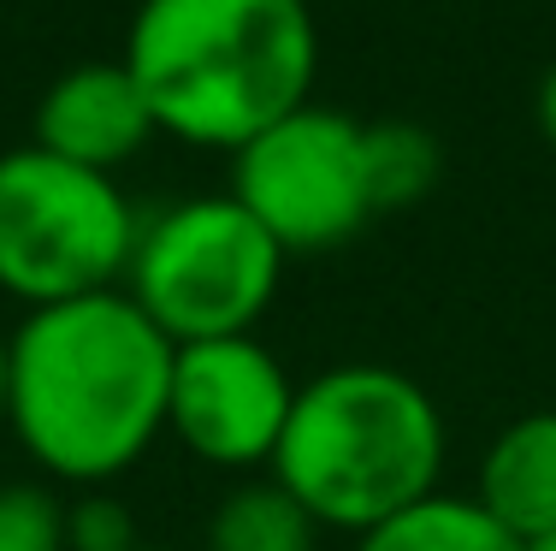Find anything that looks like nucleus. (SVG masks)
Wrapping results in <instances>:
<instances>
[{
    "instance_id": "obj_1",
    "label": "nucleus",
    "mask_w": 556,
    "mask_h": 551,
    "mask_svg": "<svg viewBox=\"0 0 556 551\" xmlns=\"http://www.w3.org/2000/svg\"><path fill=\"white\" fill-rule=\"evenodd\" d=\"M7 350V433L42 480L72 492L113 487L166 439L178 345L125 285L30 309Z\"/></svg>"
},
{
    "instance_id": "obj_2",
    "label": "nucleus",
    "mask_w": 556,
    "mask_h": 551,
    "mask_svg": "<svg viewBox=\"0 0 556 551\" xmlns=\"http://www.w3.org/2000/svg\"><path fill=\"white\" fill-rule=\"evenodd\" d=\"M118 60L161 137L237 154L314 101L320 30L308 0H137Z\"/></svg>"
},
{
    "instance_id": "obj_3",
    "label": "nucleus",
    "mask_w": 556,
    "mask_h": 551,
    "mask_svg": "<svg viewBox=\"0 0 556 551\" xmlns=\"http://www.w3.org/2000/svg\"><path fill=\"white\" fill-rule=\"evenodd\" d=\"M444 410L391 362H332L296 386L267 475L326 534H367L444 492Z\"/></svg>"
},
{
    "instance_id": "obj_4",
    "label": "nucleus",
    "mask_w": 556,
    "mask_h": 551,
    "mask_svg": "<svg viewBox=\"0 0 556 551\" xmlns=\"http://www.w3.org/2000/svg\"><path fill=\"white\" fill-rule=\"evenodd\" d=\"M142 208L113 173H89L60 154H0V297L24 314L118 291L137 255Z\"/></svg>"
},
{
    "instance_id": "obj_5",
    "label": "nucleus",
    "mask_w": 556,
    "mask_h": 551,
    "mask_svg": "<svg viewBox=\"0 0 556 551\" xmlns=\"http://www.w3.org/2000/svg\"><path fill=\"white\" fill-rule=\"evenodd\" d=\"M285 261L290 255L231 190H207L142 214L125 291L172 345L237 338L261 333L285 285Z\"/></svg>"
},
{
    "instance_id": "obj_6",
    "label": "nucleus",
    "mask_w": 556,
    "mask_h": 551,
    "mask_svg": "<svg viewBox=\"0 0 556 551\" xmlns=\"http://www.w3.org/2000/svg\"><path fill=\"white\" fill-rule=\"evenodd\" d=\"M231 196L285 255H326L374 226L367 120L302 101L231 154Z\"/></svg>"
},
{
    "instance_id": "obj_7",
    "label": "nucleus",
    "mask_w": 556,
    "mask_h": 551,
    "mask_svg": "<svg viewBox=\"0 0 556 551\" xmlns=\"http://www.w3.org/2000/svg\"><path fill=\"white\" fill-rule=\"evenodd\" d=\"M296 386L302 379H290L285 356L261 333L178 345L166 439H178L202 468H219L231 480L267 475L296 410Z\"/></svg>"
},
{
    "instance_id": "obj_8",
    "label": "nucleus",
    "mask_w": 556,
    "mask_h": 551,
    "mask_svg": "<svg viewBox=\"0 0 556 551\" xmlns=\"http://www.w3.org/2000/svg\"><path fill=\"white\" fill-rule=\"evenodd\" d=\"M154 113L142 101L125 60H77L42 89L30 120V142L89 173H125L137 154H149Z\"/></svg>"
},
{
    "instance_id": "obj_9",
    "label": "nucleus",
    "mask_w": 556,
    "mask_h": 551,
    "mask_svg": "<svg viewBox=\"0 0 556 551\" xmlns=\"http://www.w3.org/2000/svg\"><path fill=\"white\" fill-rule=\"evenodd\" d=\"M473 504L521 546L556 534V410H527L492 433L473 475Z\"/></svg>"
},
{
    "instance_id": "obj_10",
    "label": "nucleus",
    "mask_w": 556,
    "mask_h": 551,
    "mask_svg": "<svg viewBox=\"0 0 556 551\" xmlns=\"http://www.w3.org/2000/svg\"><path fill=\"white\" fill-rule=\"evenodd\" d=\"M320 534L326 528L273 475H243L207 510L202 551H320Z\"/></svg>"
},
{
    "instance_id": "obj_11",
    "label": "nucleus",
    "mask_w": 556,
    "mask_h": 551,
    "mask_svg": "<svg viewBox=\"0 0 556 551\" xmlns=\"http://www.w3.org/2000/svg\"><path fill=\"white\" fill-rule=\"evenodd\" d=\"M350 551H527L509 528H497L473 492H432L403 516L355 534Z\"/></svg>"
},
{
    "instance_id": "obj_12",
    "label": "nucleus",
    "mask_w": 556,
    "mask_h": 551,
    "mask_svg": "<svg viewBox=\"0 0 556 551\" xmlns=\"http://www.w3.org/2000/svg\"><path fill=\"white\" fill-rule=\"evenodd\" d=\"M444 178V149L415 120H367V184H374V214H403L427 202Z\"/></svg>"
},
{
    "instance_id": "obj_13",
    "label": "nucleus",
    "mask_w": 556,
    "mask_h": 551,
    "mask_svg": "<svg viewBox=\"0 0 556 551\" xmlns=\"http://www.w3.org/2000/svg\"><path fill=\"white\" fill-rule=\"evenodd\" d=\"M0 551H65V492L54 480H0Z\"/></svg>"
},
{
    "instance_id": "obj_14",
    "label": "nucleus",
    "mask_w": 556,
    "mask_h": 551,
    "mask_svg": "<svg viewBox=\"0 0 556 551\" xmlns=\"http://www.w3.org/2000/svg\"><path fill=\"white\" fill-rule=\"evenodd\" d=\"M149 546L137 528V510L113 487H84L65 498V551H137Z\"/></svg>"
},
{
    "instance_id": "obj_15",
    "label": "nucleus",
    "mask_w": 556,
    "mask_h": 551,
    "mask_svg": "<svg viewBox=\"0 0 556 551\" xmlns=\"http://www.w3.org/2000/svg\"><path fill=\"white\" fill-rule=\"evenodd\" d=\"M533 120H539V137L556 149V60L545 65V77H539V96H533Z\"/></svg>"
},
{
    "instance_id": "obj_16",
    "label": "nucleus",
    "mask_w": 556,
    "mask_h": 551,
    "mask_svg": "<svg viewBox=\"0 0 556 551\" xmlns=\"http://www.w3.org/2000/svg\"><path fill=\"white\" fill-rule=\"evenodd\" d=\"M7 362L12 350H7V333H0V427H7Z\"/></svg>"
},
{
    "instance_id": "obj_17",
    "label": "nucleus",
    "mask_w": 556,
    "mask_h": 551,
    "mask_svg": "<svg viewBox=\"0 0 556 551\" xmlns=\"http://www.w3.org/2000/svg\"><path fill=\"white\" fill-rule=\"evenodd\" d=\"M527 551H556V534H545V540H533Z\"/></svg>"
},
{
    "instance_id": "obj_18",
    "label": "nucleus",
    "mask_w": 556,
    "mask_h": 551,
    "mask_svg": "<svg viewBox=\"0 0 556 551\" xmlns=\"http://www.w3.org/2000/svg\"><path fill=\"white\" fill-rule=\"evenodd\" d=\"M137 551H172V546H137Z\"/></svg>"
}]
</instances>
